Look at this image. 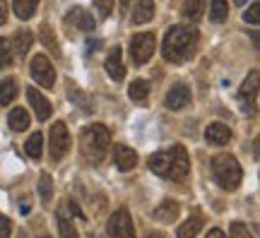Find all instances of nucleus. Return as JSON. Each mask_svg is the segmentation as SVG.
Here are the masks:
<instances>
[{"mask_svg": "<svg viewBox=\"0 0 260 238\" xmlns=\"http://www.w3.org/2000/svg\"><path fill=\"white\" fill-rule=\"evenodd\" d=\"M188 101H190V89L186 84H174L167 94V109L181 111L183 106H188Z\"/></svg>", "mask_w": 260, "mask_h": 238, "instance_id": "nucleus-10", "label": "nucleus"}, {"mask_svg": "<svg viewBox=\"0 0 260 238\" xmlns=\"http://www.w3.org/2000/svg\"><path fill=\"white\" fill-rule=\"evenodd\" d=\"M31 44H34V37H31V31H27V29H19V31H15V37H12V41H10L12 53L17 55V58H24V55L29 53Z\"/></svg>", "mask_w": 260, "mask_h": 238, "instance_id": "nucleus-14", "label": "nucleus"}, {"mask_svg": "<svg viewBox=\"0 0 260 238\" xmlns=\"http://www.w3.org/2000/svg\"><path fill=\"white\" fill-rule=\"evenodd\" d=\"M106 233L109 238H135V226H133L128 210L113 212V217L106 224Z\"/></svg>", "mask_w": 260, "mask_h": 238, "instance_id": "nucleus-7", "label": "nucleus"}, {"mask_svg": "<svg viewBox=\"0 0 260 238\" xmlns=\"http://www.w3.org/2000/svg\"><path fill=\"white\" fill-rule=\"evenodd\" d=\"M12 46H10V39H3L0 37V67H10L12 65Z\"/></svg>", "mask_w": 260, "mask_h": 238, "instance_id": "nucleus-29", "label": "nucleus"}, {"mask_svg": "<svg viewBox=\"0 0 260 238\" xmlns=\"http://www.w3.org/2000/svg\"><path fill=\"white\" fill-rule=\"evenodd\" d=\"M128 5H130V0H121V10H123V12L128 10Z\"/></svg>", "mask_w": 260, "mask_h": 238, "instance_id": "nucleus-40", "label": "nucleus"}, {"mask_svg": "<svg viewBox=\"0 0 260 238\" xmlns=\"http://www.w3.org/2000/svg\"><path fill=\"white\" fill-rule=\"evenodd\" d=\"M24 152H27L29 159H41V152H44V138L41 135H31L27 140V145H24Z\"/></svg>", "mask_w": 260, "mask_h": 238, "instance_id": "nucleus-26", "label": "nucleus"}, {"mask_svg": "<svg viewBox=\"0 0 260 238\" xmlns=\"http://www.w3.org/2000/svg\"><path fill=\"white\" fill-rule=\"evenodd\" d=\"M15 96H17V80H12V77L3 80L0 82V106H8L10 101H15Z\"/></svg>", "mask_w": 260, "mask_h": 238, "instance_id": "nucleus-22", "label": "nucleus"}, {"mask_svg": "<svg viewBox=\"0 0 260 238\" xmlns=\"http://www.w3.org/2000/svg\"><path fill=\"white\" fill-rule=\"evenodd\" d=\"M229 15V3L226 0H210V19L212 22H224Z\"/></svg>", "mask_w": 260, "mask_h": 238, "instance_id": "nucleus-24", "label": "nucleus"}, {"mask_svg": "<svg viewBox=\"0 0 260 238\" xmlns=\"http://www.w3.org/2000/svg\"><path fill=\"white\" fill-rule=\"evenodd\" d=\"M243 22H248V24H260V3H253L251 8L243 12Z\"/></svg>", "mask_w": 260, "mask_h": 238, "instance_id": "nucleus-32", "label": "nucleus"}, {"mask_svg": "<svg viewBox=\"0 0 260 238\" xmlns=\"http://www.w3.org/2000/svg\"><path fill=\"white\" fill-rule=\"evenodd\" d=\"M205 140H207L210 145L222 147V145H226V142L232 140V130L226 128V125H222V123H212L210 128L205 130Z\"/></svg>", "mask_w": 260, "mask_h": 238, "instance_id": "nucleus-15", "label": "nucleus"}, {"mask_svg": "<svg viewBox=\"0 0 260 238\" xmlns=\"http://www.w3.org/2000/svg\"><path fill=\"white\" fill-rule=\"evenodd\" d=\"M198 41H200V34L193 24H176L167 31L164 37V44H161V53H164V60L174 65L186 63L188 58L198 51Z\"/></svg>", "mask_w": 260, "mask_h": 238, "instance_id": "nucleus-1", "label": "nucleus"}, {"mask_svg": "<svg viewBox=\"0 0 260 238\" xmlns=\"http://www.w3.org/2000/svg\"><path fill=\"white\" fill-rule=\"evenodd\" d=\"M17 238H27V233H24V231H19V233H17Z\"/></svg>", "mask_w": 260, "mask_h": 238, "instance_id": "nucleus-42", "label": "nucleus"}, {"mask_svg": "<svg viewBox=\"0 0 260 238\" xmlns=\"http://www.w3.org/2000/svg\"><path fill=\"white\" fill-rule=\"evenodd\" d=\"M41 39H44V44H46V48H48V51H51V53L60 55V48H58V41H56V37L51 34V27H48V24H44V27H41Z\"/></svg>", "mask_w": 260, "mask_h": 238, "instance_id": "nucleus-30", "label": "nucleus"}, {"mask_svg": "<svg viewBox=\"0 0 260 238\" xmlns=\"http://www.w3.org/2000/svg\"><path fill=\"white\" fill-rule=\"evenodd\" d=\"M113 161H116V166L121 171H130V168H135V164H138V154L130 147L116 145L113 147Z\"/></svg>", "mask_w": 260, "mask_h": 238, "instance_id": "nucleus-13", "label": "nucleus"}, {"mask_svg": "<svg viewBox=\"0 0 260 238\" xmlns=\"http://www.w3.org/2000/svg\"><path fill=\"white\" fill-rule=\"evenodd\" d=\"M154 17V3L152 0H138V5L133 10V22L135 24H147Z\"/></svg>", "mask_w": 260, "mask_h": 238, "instance_id": "nucleus-17", "label": "nucleus"}, {"mask_svg": "<svg viewBox=\"0 0 260 238\" xmlns=\"http://www.w3.org/2000/svg\"><path fill=\"white\" fill-rule=\"evenodd\" d=\"M234 3H236V5H246L248 0H234Z\"/></svg>", "mask_w": 260, "mask_h": 238, "instance_id": "nucleus-41", "label": "nucleus"}, {"mask_svg": "<svg viewBox=\"0 0 260 238\" xmlns=\"http://www.w3.org/2000/svg\"><path fill=\"white\" fill-rule=\"evenodd\" d=\"M205 238H226V236H224V233H222L219 229H212V231H210V233H207Z\"/></svg>", "mask_w": 260, "mask_h": 238, "instance_id": "nucleus-39", "label": "nucleus"}, {"mask_svg": "<svg viewBox=\"0 0 260 238\" xmlns=\"http://www.w3.org/2000/svg\"><path fill=\"white\" fill-rule=\"evenodd\" d=\"M65 22L68 24H75L77 29H82V31H92L94 27H96V22H94V17L87 12V10L82 8H73L68 15H65Z\"/></svg>", "mask_w": 260, "mask_h": 238, "instance_id": "nucleus-12", "label": "nucleus"}, {"mask_svg": "<svg viewBox=\"0 0 260 238\" xmlns=\"http://www.w3.org/2000/svg\"><path fill=\"white\" fill-rule=\"evenodd\" d=\"M149 171H154L161 178H171V181H183L190 171V161H188L186 149L181 145L171 147L167 152H157L149 156Z\"/></svg>", "mask_w": 260, "mask_h": 238, "instance_id": "nucleus-2", "label": "nucleus"}, {"mask_svg": "<svg viewBox=\"0 0 260 238\" xmlns=\"http://www.w3.org/2000/svg\"><path fill=\"white\" fill-rule=\"evenodd\" d=\"M205 15V0H183V17L188 22H198Z\"/></svg>", "mask_w": 260, "mask_h": 238, "instance_id": "nucleus-19", "label": "nucleus"}, {"mask_svg": "<svg viewBox=\"0 0 260 238\" xmlns=\"http://www.w3.org/2000/svg\"><path fill=\"white\" fill-rule=\"evenodd\" d=\"M94 5H96V10H99L102 17H109L111 10H113V0H94Z\"/></svg>", "mask_w": 260, "mask_h": 238, "instance_id": "nucleus-34", "label": "nucleus"}, {"mask_svg": "<svg viewBox=\"0 0 260 238\" xmlns=\"http://www.w3.org/2000/svg\"><path fill=\"white\" fill-rule=\"evenodd\" d=\"M10 128L15 130V132H22V130L29 128V113L24 109H12L10 111Z\"/></svg>", "mask_w": 260, "mask_h": 238, "instance_id": "nucleus-21", "label": "nucleus"}, {"mask_svg": "<svg viewBox=\"0 0 260 238\" xmlns=\"http://www.w3.org/2000/svg\"><path fill=\"white\" fill-rule=\"evenodd\" d=\"M212 174L224 190H236L241 185V166L232 154H219L212 159Z\"/></svg>", "mask_w": 260, "mask_h": 238, "instance_id": "nucleus-4", "label": "nucleus"}, {"mask_svg": "<svg viewBox=\"0 0 260 238\" xmlns=\"http://www.w3.org/2000/svg\"><path fill=\"white\" fill-rule=\"evenodd\" d=\"M106 73L111 75L116 82H121L125 77V67H123V60H121V48L113 46V51L106 55Z\"/></svg>", "mask_w": 260, "mask_h": 238, "instance_id": "nucleus-16", "label": "nucleus"}, {"mask_svg": "<svg viewBox=\"0 0 260 238\" xmlns=\"http://www.w3.org/2000/svg\"><path fill=\"white\" fill-rule=\"evenodd\" d=\"M29 73H31V77L37 80V84L46 87V89H51V87L56 84V70H53V65H51V60H48L46 55H37V58H31Z\"/></svg>", "mask_w": 260, "mask_h": 238, "instance_id": "nucleus-8", "label": "nucleus"}, {"mask_svg": "<svg viewBox=\"0 0 260 238\" xmlns=\"http://www.w3.org/2000/svg\"><path fill=\"white\" fill-rule=\"evenodd\" d=\"M154 48H157L154 34H149V31L135 34V37L130 39V60H133V65H145L152 58Z\"/></svg>", "mask_w": 260, "mask_h": 238, "instance_id": "nucleus-5", "label": "nucleus"}, {"mask_svg": "<svg viewBox=\"0 0 260 238\" xmlns=\"http://www.w3.org/2000/svg\"><path fill=\"white\" fill-rule=\"evenodd\" d=\"M12 233V224H10L8 217H0V238H10Z\"/></svg>", "mask_w": 260, "mask_h": 238, "instance_id": "nucleus-35", "label": "nucleus"}, {"mask_svg": "<svg viewBox=\"0 0 260 238\" xmlns=\"http://www.w3.org/2000/svg\"><path fill=\"white\" fill-rule=\"evenodd\" d=\"M44 238H46V236H44Z\"/></svg>", "mask_w": 260, "mask_h": 238, "instance_id": "nucleus-44", "label": "nucleus"}, {"mask_svg": "<svg viewBox=\"0 0 260 238\" xmlns=\"http://www.w3.org/2000/svg\"><path fill=\"white\" fill-rule=\"evenodd\" d=\"M27 96H29V104H31L34 113H37V120H48L51 118V104H48V99L44 96V94L37 92L34 87H29Z\"/></svg>", "mask_w": 260, "mask_h": 238, "instance_id": "nucleus-11", "label": "nucleus"}, {"mask_svg": "<svg viewBox=\"0 0 260 238\" xmlns=\"http://www.w3.org/2000/svg\"><path fill=\"white\" fill-rule=\"evenodd\" d=\"M5 19H8V3L0 0V27L5 24Z\"/></svg>", "mask_w": 260, "mask_h": 238, "instance_id": "nucleus-38", "label": "nucleus"}, {"mask_svg": "<svg viewBox=\"0 0 260 238\" xmlns=\"http://www.w3.org/2000/svg\"><path fill=\"white\" fill-rule=\"evenodd\" d=\"M68 96H70V101H73V104H77V106H80L84 113H92V111H94V106L89 104V99H87V96H84L80 89H75V87H68Z\"/></svg>", "mask_w": 260, "mask_h": 238, "instance_id": "nucleus-27", "label": "nucleus"}, {"mask_svg": "<svg viewBox=\"0 0 260 238\" xmlns=\"http://www.w3.org/2000/svg\"><path fill=\"white\" fill-rule=\"evenodd\" d=\"M229 238H253L251 231H248V226L246 224H241V221H234L232 229H229Z\"/></svg>", "mask_w": 260, "mask_h": 238, "instance_id": "nucleus-33", "label": "nucleus"}, {"mask_svg": "<svg viewBox=\"0 0 260 238\" xmlns=\"http://www.w3.org/2000/svg\"><path fill=\"white\" fill-rule=\"evenodd\" d=\"M147 238H164V236H159V233H152V236H147Z\"/></svg>", "mask_w": 260, "mask_h": 238, "instance_id": "nucleus-43", "label": "nucleus"}, {"mask_svg": "<svg viewBox=\"0 0 260 238\" xmlns=\"http://www.w3.org/2000/svg\"><path fill=\"white\" fill-rule=\"evenodd\" d=\"M58 229H60V238H80V233L75 231V226L68 221V217H65V214H60V217H58Z\"/></svg>", "mask_w": 260, "mask_h": 238, "instance_id": "nucleus-31", "label": "nucleus"}, {"mask_svg": "<svg viewBox=\"0 0 260 238\" xmlns=\"http://www.w3.org/2000/svg\"><path fill=\"white\" fill-rule=\"evenodd\" d=\"M68 210L73 212L75 217H80V219H89V217H84V212L80 210V205H77V202H75V200H70V202H68Z\"/></svg>", "mask_w": 260, "mask_h": 238, "instance_id": "nucleus-36", "label": "nucleus"}, {"mask_svg": "<svg viewBox=\"0 0 260 238\" xmlns=\"http://www.w3.org/2000/svg\"><path fill=\"white\" fill-rule=\"evenodd\" d=\"M258 70H253L246 80H243L241 89H239V104H241L243 111H248V113H253V111L258 109Z\"/></svg>", "mask_w": 260, "mask_h": 238, "instance_id": "nucleus-9", "label": "nucleus"}, {"mask_svg": "<svg viewBox=\"0 0 260 238\" xmlns=\"http://www.w3.org/2000/svg\"><path fill=\"white\" fill-rule=\"evenodd\" d=\"M109 147H111V132L106 125H99V123H94L89 128H84L82 132V152L84 156L92 161V164H99L106 152H109Z\"/></svg>", "mask_w": 260, "mask_h": 238, "instance_id": "nucleus-3", "label": "nucleus"}, {"mask_svg": "<svg viewBox=\"0 0 260 238\" xmlns=\"http://www.w3.org/2000/svg\"><path fill=\"white\" fill-rule=\"evenodd\" d=\"M147 94H149V84L145 82V80H135V82H130V87H128V96L133 101H142L147 99Z\"/></svg>", "mask_w": 260, "mask_h": 238, "instance_id": "nucleus-25", "label": "nucleus"}, {"mask_svg": "<svg viewBox=\"0 0 260 238\" xmlns=\"http://www.w3.org/2000/svg\"><path fill=\"white\" fill-rule=\"evenodd\" d=\"M39 195H41V202L48 205L51 197H53V181L48 174H41V181H39Z\"/></svg>", "mask_w": 260, "mask_h": 238, "instance_id": "nucleus-28", "label": "nucleus"}, {"mask_svg": "<svg viewBox=\"0 0 260 238\" xmlns=\"http://www.w3.org/2000/svg\"><path fill=\"white\" fill-rule=\"evenodd\" d=\"M203 217H190V219L178 229V238H195L198 233H200V229H203Z\"/></svg>", "mask_w": 260, "mask_h": 238, "instance_id": "nucleus-23", "label": "nucleus"}, {"mask_svg": "<svg viewBox=\"0 0 260 238\" xmlns=\"http://www.w3.org/2000/svg\"><path fill=\"white\" fill-rule=\"evenodd\" d=\"M37 8H39V0H15L12 3V10H15V15L19 19H31Z\"/></svg>", "mask_w": 260, "mask_h": 238, "instance_id": "nucleus-20", "label": "nucleus"}, {"mask_svg": "<svg viewBox=\"0 0 260 238\" xmlns=\"http://www.w3.org/2000/svg\"><path fill=\"white\" fill-rule=\"evenodd\" d=\"M48 142H51V159L53 161H60L65 154H68V149H70V135H68V128H65V123H53L51 125V132H48Z\"/></svg>", "mask_w": 260, "mask_h": 238, "instance_id": "nucleus-6", "label": "nucleus"}, {"mask_svg": "<svg viewBox=\"0 0 260 238\" xmlns=\"http://www.w3.org/2000/svg\"><path fill=\"white\" fill-rule=\"evenodd\" d=\"M102 48V41L99 39H89L87 41V53H94V51H99Z\"/></svg>", "mask_w": 260, "mask_h": 238, "instance_id": "nucleus-37", "label": "nucleus"}, {"mask_svg": "<svg viewBox=\"0 0 260 238\" xmlns=\"http://www.w3.org/2000/svg\"><path fill=\"white\" fill-rule=\"evenodd\" d=\"M178 212H181V207H178L176 202L167 200V202H161L157 210H154V219H157V221H164V224H169V221H174V219L178 217Z\"/></svg>", "mask_w": 260, "mask_h": 238, "instance_id": "nucleus-18", "label": "nucleus"}]
</instances>
